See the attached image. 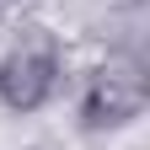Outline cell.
<instances>
[{"label":"cell","mask_w":150,"mask_h":150,"mask_svg":"<svg viewBox=\"0 0 150 150\" xmlns=\"http://www.w3.org/2000/svg\"><path fill=\"white\" fill-rule=\"evenodd\" d=\"M64 86V59L59 43L43 27H27V38H16V48L0 59V107L11 112H43Z\"/></svg>","instance_id":"6da1fadb"},{"label":"cell","mask_w":150,"mask_h":150,"mask_svg":"<svg viewBox=\"0 0 150 150\" xmlns=\"http://www.w3.org/2000/svg\"><path fill=\"white\" fill-rule=\"evenodd\" d=\"M145 112V81L129 70H97L81 91V107H75V118H81L86 134H112V129L134 123Z\"/></svg>","instance_id":"7a4b0ae2"},{"label":"cell","mask_w":150,"mask_h":150,"mask_svg":"<svg viewBox=\"0 0 150 150\" xmlns=\"http://www.w3.org/2000/svg\"><path fill=\"white\" fill-rule=\"evenodd\" d=\"M0 6H6V0H0Z\"/></svg>","instance_id":"3957f363"}]
</instances>
